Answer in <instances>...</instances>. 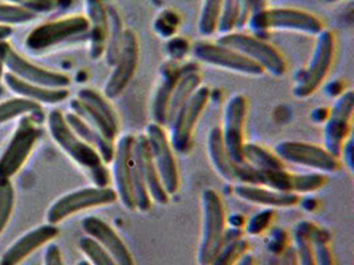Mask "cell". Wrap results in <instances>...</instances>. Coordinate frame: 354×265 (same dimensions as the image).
Returning <instances> with one entry per match:
<instances>
[{"label": "cell", "mask_w": 354, "mask_h": 265, "mask_svg": "<svg viewBox=\"0 0 354 265\" xmlns=\"http://www.w3.org/2000/svg\"><path fill=\"white\" fill-rule=\"evenodd\" d=\"M248 115V99L243 95H235L227 101L223 113V126L221 128L225 150L230 158L242 165L243 148L245 144L244 128Z\"/></svg>", "instance_id": "e0dca14e"}, {"label": "cell", "mask_w": 354, "mask_h": 265, "mask_svg": "<svg viewBox=\"0 0 354 265\" xmlns=\"http://www.w3.org/2000/svg\"><path fill=\"white\" fill-rule=\"evenodd\" d=\"M201 84H202V76L199 72V66L196 63H193L190 69L180 77V80L178 81L177 86L173 92V96H171L170 104H169V109H167L166 126L170 125V122L177 115L178 110L185 105V102L187 99L193 96L194 93L196 92V89L202 86Z\"/></svg>", "instance_id": "83f0119b"}, {"label": "cell", "mask_w": 354, "mask_h": 265, "mask_svg": "<svg viewBox=\"0 0 354 265\" xmlns=\"http://www.w3.org/2000/svg\"><path fill=\"white\" fill-rule=\"evenodd\" d=\"M7 88L14 92L17 97L30 99L36 104H46V105H56L60 104L69 97L68 89H52V88H44L40 85L27 83L17 76L8 73H4L3 77Z\"/></svg>", "instance_id": "d4e9b609"}, {"label": "cell", "mask_w": 354, "mask_h": 265, "mask_svg": "<svg viewBox=\"0 0 354 265\" xmlns=\"http://www.w3.org/2000/svg\"><path fill=\"white\" fill-rule=\"evenodd\" d=\"M72 113L80 117L109 141L115 142L120 132V117L102 93L92 88H82L69 104Z\"/></svg>", "instance_id": "5b68a950"}, {"label": "cell", "mask_w": 354, "mask_h": 265, "mask_svg": "<svg viewBox=\"0 0 354 265\" xmlns=\"http://www.w3.org/2000/svg\"><path fill=\"white\" fill-rule=\"evenodd\" d=\"M89 23L86 17L72 15L43 23L33 28L26 39V47L32 52L55 48L63 43L88 37Z\"/></svg>", "instance_id": "ba28073f"}, {"label": "cell", "mask_w": 354, "mask_h": 265, "mask_svg": "<svg viewBox=\"0 0 354 265\" xmlns=\"http://www.w3.org/2000/svg\"><path fill=\"white\" fill-rule=\"evenodd\" d=\"M243 0H223L222 1V10L221 17L218 21L216 32L225 33L232 32L236 28L238 17L242 8Z\"/></svg>", "instance_id": "f35d334b"}, {"label": "cell", "mask_w": 354, "mask_h": 265, "mask_svg": "<svg viewBox=\"0 0 354 265\" xmlns=\"http://www.w3.org/2000/svg\"><path fill=\"white\" fill-rule=\"evenodd\" d=\"M336 57V36L329 30L317 35L316 46L308 66L295 75L292 93L296 99H308L325 81Z\"/></svg>", "instance_id": "277c9868"}, {"label": "cell", "mask_w": 354, "mask_h": 265, "mask_svg": "<svg viewBox=\"0 0 354 265\" xmlns=\"http://www.w3.org/2000/svg\"><path fill=\"white\" fill-rule=\"evenodd\" d=\"M4 63H3V59H1V56H0V83H1V80H3V77H4Z\"/></svg>", "instance_id": "816d5d0a"}, {"label": "cell", "mask_w": 354, "mask_h": 265, "mask_svg": "<svg viewBox=\"0 0 354 265\" xmlns=\"http://www.w3.org/2000/svg\"><path fill=\"white\" fill-rule=\"evenodd\" d=\"M136 135L125 134L118 138L113 157V179L114 190L122 206L129 210H136V202L131 187V173H133V146Z\"/></svg>", "instance_id": "ac0fdd59"}, {"label": "cell", "mask_w": 354, "mask_h": 265, "mask_svg": "<svg viewBox=\"0 0 354 265\" xmlns=\"http://www.w3.org/2000/svg\"><path fill=\"white\" fill-rule=\"evenodd\" d=\"M209 95L211 90L207 86L198 88L167 126L170 130L169 141L178 154H189L193 149L194 130L209 104Z\"/></svg>", "instance_id": "30bf717a"}, {"label": "cell", "mask_w": 354, "mask_h": 265, "mask_svg": "<svg viewBox=\"0 0 354 265\" xmlns=\"http://www.w3.org/2000/svg\"><path fill=\"white\" fill-rule=\"evenodd\" d=\"M0 56L10 73L27 83L52 89H68L71 85L68 75L33 64L19 55L7 40L0 41Z\"/></svg>", "instance_id": "4fadbf2b"}, {"label": "cell", "mask_w": 354, "mask_h": 265, "mask_svg": "<svg viewBox=\"0 0 354 265\" xmlns=\"http://www.w3.org/2000/svg\"><path fill=\"white\" fill-rule=\"evenodd\" d=\"M14 33L12 27H7V26H0V41H6L11 35Z\"/></svg>", "instance_id": "681fc988"}, {"label": "cell", "mask_w": 354, "mask_h": 265, "mask_svg": "<svg viewBox=\"0 0 354 265\" xmlns=\"http://www.w3.org/2000/svg\"><path fill=\"white\" fill-rule=\"evenodd\" d=\"M177 26V15L174 12H171V11H166V12H163L161 17L156 20L154 30L157 31L158 35H161L162 37L167 39V37H171V35L176 32Z\"/></svg>", "instance_id": "7bdbcfd3"}, {"label": "cell", "mask_w": 354, "mask_h": 265, "mask_svg": "<svg viewBox=\"0 0 354 265\" xmlns=\"http://www.w3.org/2000/svg\"><path fill=\"white\" fill-rule=\"evenodd\" d=\"M7 3L15 4L19 7H23L28 11H32L33 14H48L55 10H57L56 0H6Z\"/></svg>", "instance_id": "b9f144b4"}, {"label": "cell", "mask_w": 354, "mask_h": 265, "mask_svg": "<svg viewBox=\"0 0 354 265\" xmlns=\"http://www.w3.org/2000/svg\"><path fill=\"white\" fill-rule=\"evenodd\" d=\"M274 154L290 165L303 166L322 174L337 173L341 161L324 146L301 141H283L274 148Z\"/></svg>", "instance_id": "7c38bea8"}, {"label": "cell", "mask_w": 354, "mask_h": 265, "mask_svg": "<svg viewBox=\"0 0 354 265\" xmlns=\"http://www.w3.org/2000/svg\"><path fill=\"white\" fill-rule=\"evenodd\" d=\"M234 193L238 198L247 203L268 208H288L300 203V197L295 193L274 191L263 186L236 183Z\"/></svg>", "instance_id": "cb8c5ba5"}, {"label": "cell", "mask_w": 354, "mask_h": 265, "mask_svg": "<svg viewBox=\"0 0 354 265\" xmlns=\"http://www.w3.org/2000/svg\"><path fill=\"white\" fill-rule=\"evenodd\" d=\"M57 3V8L60 10H68L72 7V4L75 3V0H56Z\"/></svg>", "instance_id": "f907efd6"}, {"label": "cell", "mask_w": 354, "mask_h": 265, "mask_svg": "<svg viewBox=\"0 0 354 265\" xmlns=\"http://www.w3.org/2000/svg\"><path fill=\"white\" fill-rule=\"evenodd\" d=\"M15 208V190L10 179H0V235L7 228Z\"/></svg>", "instance_id": "d590c367"}, {"label": "cell", "mask_w": 354, "mask_h": 265, "mask_svg": "<svg viewBox=\"0 0 354 265\" xmlns=\"http://www.w3.org/2000/svg\"><path fill=\"white\" fill-rule=\"evenodd\" d=\"M140 61V44L137 35L125 30L117 60L113 66L112 75L104 86V96L108 99L120 97L133 80Z\"/></svg>", "instance_id": "2e32d148"}, {"label": "cell", "mask_w": 354, "mask_h": 265, "mask_svg": "<svg viewBox=\"0 0 354 265\" xmlns=\"http://www.w3.org/2000/svg\"><path fill=\"white\" fill-rule=\"evenodd\" d=\"M64 117L69 128L76 132L85 144H88L89 146L96 150L105 165L112 164L114 149H115L114 142L105 138L101 132L96 130L95 128H92L88 122L81 119L80 117L76 116L75 113L69 112L64 115Z\"/></svg>", "instance_id": "484cf974"}, {"label": "cell", "mask_w": 354, "mask_h": 265, "mask_svg": "<svg viewBox=\"0 0 354 265\" xmlns=\"http://www.w3.org/2000/svg\"><path fill=\"white\" fill-rule=\"evenodd\" d=\"M108 17H109V33H108V40H106V48H105V57H106V64L109 66H114L117 56L120 53L121 43H122V36H124V24L120 12L113 7H108Z\"/></svg>", "instance_id": "1f68e13d"}, {"label": "cell", "mask_w": 354, "mask_h": 265, "mask_svg": "<svg viewBox=\"0 0 354 265\" xmlns=\"http://www.w3.org/2000/svg\"><path fill=\"white\" fill-rule=\"evenodd\" d=\"M24 116L33 117L39 124H41L46 118L41 105L30 99L17 97L0 102V125Z\"/></svg>", "instance_id": "f1b7e54d"}, {"label": "cell", "mask_w": 354, "mask_h": 265, "mask_svg": "<svg viewBox=\"0 0 354 265\" xmlns=\"http://www.w3.org/2000/svg\"><path fill=\"white\" fill-rule=\"evenodd\" d=\"M274 208H266V210H261L259 211L258 214L252 216L247 224H245V232L248 235H260L263 232L267 231L272 222L274 220Z\"/></svg>", "instance_id": "60d3db41"}, {"label": "cell", "mask_w": 354, "mask_h": 265, "mask_svg": "<svg viewBox=\"0 0 354 265\" xmlns=\"http://www.w3.org/2000/svg\"><path fill=\"white\" fill-rule=\"evenodd\" d=\"M59 236V228L53 224H43L24 233L17 242L10 246L0 257V265L21 264L33 252L46 247Z\"/></svg>", "instance_id": "44dd1931"}, {"label": "cell", "mask_w": 354, "mask_h": 265, "mask_svg": "<svg viewBox=\"0 0 354 265\" xmlns=\"http://www.w3.org/2000/svg\"><path fill=\"white\" fill-rule=\"evenodd\" d=\"M207 154L214 170L219 174L225 182H236V168L239 164H235L225 148L222 132L219 126H214L207 137Z\"/></svg>", "instance_id": "4316f807"}, {"label": "cell", "mask_w": 354, "mask_h": 265, "mask_svg": "<svg viewBox=\"0 0 354 265\" xmlns=\"http://www.w3.org/2000/svg\"><path fill=\"white\" fill-rule=\"evenodd\" d=\"M48 130L56 145L76 164L84 168L92 182L98 187H106L111 183V173L100 154L85 144L65 121L62 110H52L47 117Z\"/></svg>", "instance_id": "6da1fadb"}, {"label": "cell", "mask_w": 354, "mask_h": 265, "mask_svg": "<svg viewBox=\"0 0 354 265\" xmlns=\"http://www.w3.org/2000/svg\"><path fill=\"white\" fill-rule=\"evenodd\" d=\"M193 66V61L180 64L176 60H169L163 63L160 69V81L156 88L154 96L151 99V117L153 122L166 126L167 122V109L173 92L177 86L180 77Z\"/></svg>", "instance_id": "d6986e66"}, {"label": "cell", "mask_w": 354, "mask_h": 265, "mask_svg": "<svg viewBox=\"0 0 354 265\" xmlns=\"http://www.w3.org/2000/svg\"><path fill=\"white\" fill-rule=\"evenodd\" d=\"M144 134L150 149L153 164L160 174L162 184L169 197H173L179 190L180 177L177 158L174 154L176 151L169 141V135L165 132V128L156 122H150L146 126Z\"/></svg>", "instance_id": "8fae6325"}, {"label": "cell", "mask_w": 354, "mask_h": 265, "mask_svg": "<svg viewBox=\"0 0 354 265\" xmlns=\"http://www.w3.org/2000/svg\"><path fill=\"white\" fill-rule=\"evenodd\" d=\"M250 249V243L244 239H236L223 246L219 251L216 257L209 263V265H235L244 253Z\"/></svg>", "instance_id": "8d00e7d4"}, {"label": "cell", "mask_w": 354, "mask_h": 265, "mask_svg": "<svg viewBox=\"0 0 354 265\" xmlns=\"http://www.w3.org/2000/svg\"><path fill=\"white\" fill-rule=\"evenodd\" d=\"M41 134L40 124L33 117H21L17 130L0 155V179L11 181L17 175L32 154Z\"/></svg>", "instance_id": "52a82bcc"}, {"label": "cell", "mask_w": 354, "mask_h": 265, "mask_svg": "<svg viewBox=\"0 0 354 265\" xmlns=\"http://www.w3.org/2000/svg\"><path fill=\"white\" fill-rule=\"evenodd\" d=\"M235 265H255V257L247 252L243 255L242 257L239 259V262Z\"/></svg>", "instance_id": "c3c4849f"}, {"label": "cell", "mask_w": 354, "mask_h": 265, "mask_svg": "<svg viewBox=\"0 0 354 265\" xmlns=\"http://www.w3.org/2000/svg\"><path fill=\"white\" fill-rule=\"evenodd\" d=\"M76 265H91L89 264V263H88V262H86V260H81V262H79V263H77V264Z\"/></svg>", "instance_id": "f5cc1de1"}, {"label": "cell", "mask_w": 354, "mask_h": 265, "mask_svg": "<svg viewBox=\"0 0 354 265\" xmlns=\"http://www.w3.org/2000/svg\"><path fill=\"white\" fill-rule=\"evenodd\" d=\"M326 3H337V1H339V0H325Z\"/></svg>", "instance_id": "db71d44e"}, {"label": "cell", "mask_w": 354, "mask_h": 265, "mask_svg": "<svg viewBox=\"0 0 354 265\" xmlns=\"http://www.w3.org/2000/svg\"><path fill=\"white\" fill-rule=\"evenodd\" d=\"M44 265H65L63 253L57 244L50 243L44 252Z\"/></svg>", "instance_id": "f6af8a7d"}, {"label": "cell", "mask_w": 354, "mask_h": 265, "mask_svg": "<svg viewBox=\"0 0 354 265\" xmlns=\"http://www.w3.org/2000/svg\"><path fill=\"white\" fill-rule=\"evenodd\" d=\"M79 248L91 265H117L112 256L91 236H82Z\"/></svg>", "instance_id": "e575fe53"}, {"label": "cell", "mask_w": 354, "mask_h": 265, "mask_svg": "<svg viewBox=\"0 0 354 265\" xmlns=\"http://www.w3.org/2000/svg\"><path fill=\"white\" fill-rule=\"evenodd\" d=\"M81 227L86 236L95 239L112 256L117 265H136L125 242L105 220L98 216H88L82 219Z\"/></svg>", "instance_id": "ffe728a7"}, {"label": "cell", "mask_w": 354, "mask_h": 265, "mask_svg": "<svg viewBox=\"0 0 354 265\" xmlns=\"http://www.w3.org/2000/svg\"><path fill=\"white\" fill-rule=\"evenodd\" d=\"M223 0H202L201 15L198 20V32L203 37H209L216 32Z\"/></svg>", "instance_id": "836d02e7"}, {"label": "cell", "mask_w": 354, "mask_h": 265, "mask_svg": "<svg viewBox=\"0 0 354 265\" xmlns=\"http://www.w3.org/2000/svg\"><path fill=\"white\" fill-rule=\"evenodd\" d=\"M118 200L115 190L106 187H84L80 190H75L68 193L62 198L57 199L47 213V223L57 226L65 219L76 215L81 211H86L91 208L109 206Z\"/></svg>", "instance_id": "9c48e42d"}, {"label": "cell", "mask_w": 354, "mask_h": 265, "mask_svg": "<svg viewBox=\"0 0 354 265\" xmlns=\"http://www.w3.org/2000/svg\"><path fill=\"white\" fill-rule=\"evenodd\" d=\"M189 48H190V47H189V43H187L185 39H182V37H174V39H171V40L169 41V44H167V50H169V53H170V56H171L170 60L179 61V60L187 53Z\"/></svg>", "instance_id": "ee69618b"}, {"label": "cell", "mask_w": 354, "mask_h": 265, "mask_svg": "<svg viewBox=\"0 0 354 265\" xmlns=\"http://www.w3.org/2000/svg\"><path fill=\"white\" fill-rule=\"evenodd\" d=\"M243 159L257 170H281L287 168L286 164L272 151L254 142H245L243 148Z\"/></svg>", "instance_id": "f546056e"}, {"label": "cell", "mask_w": 354, "mask_h": 265, "mask_svg": "<svg viewBox=\"0 0 354 265\" xmlns=\"http://www.w3.org/2000/svg\"><path fill=\"white\" fill-rule=\"evenodd\" d=\"M326 183V177L322 173L310 174H293L292 177V193L309 194L320 190Z\"/></svg>", "instance_id": "ab89813d"}, {"label": "cell", "mask_w": 354, "mask_h": 265, "mask_svg": "<svg viewBox=\"0 0 354 265\" xmlns=\"http://www.w3.org/2000/svg\"><path fill=\"white\" fill-rule=\"evenodd\" d=\"M248 28L254 36L266 39L271 31H292L317 36L324 30L322 20L316 15L296 8H266L248 19Z\"/></svg>", "instance_id": "7a4b0ae2"}, {"label": "cell", "mask_w": 354, "mask_h": 265, "mask_svg": "<svg viewBox=\"0 0 354 265\" xmlns=\"http://www.w3.org/2000/svg\"><path fill=\"white\" fill-rule=\"evenodd\" d=\"M37 17L32 11L19 7L11 3H0V26H17L27 24Z\"/></svg>", "instance_id": "74e56055"}, {"label": "cell", "mask_w": 354, "mask_h": 265, "mask_svg": "<svg viewBox=\"0 0 354 265\" xmlns=\"http://www.w3.org/2000/svg\"><path fill=\"white\" fill-rule=\"evenodd\" d=\"M279 265H299L293 247H288L283 251Z\"/></svg>", "instance_id": "7dc6e473"}, {"label": "cell", "mask_w": 354, "mask_h": 265, "mask_svg": "<svg viewBox=\"0 0 354 265\" xmlns=\"http://www.w3.org/2000/svg\"><path fill=\"white\" fill-rule=\"evenodd\" d=\"M216 43L238 50L274 77H283L288 70V64L283 53L266 39L247 33L230 32L218 37Z\"/></svg>", "instance_id": "8992f818"}, {"label": "cell", "mask_w": 354, "mask_h": 265, "mask_svg": "<svg viewBox=\"0 0 354 265\" xmlns=\"http://www.w3.org/2000/svg\"><path fill=\"white\" fill-rule=\"evenodd\" d=\"M201 203L202 232L196 260L199 265H209L223 248L227 217L223 200L214 188L203 190Z\"/></svg>", "instance_id": "3957f363"}, {"label": "cell", "mask_w": 354, "mask_h": 265, "mask_svg": "<svg viewBox=\"0 0 354 265\" xmlns=\"http://www.w3.org/2000/svg\"><path fill=\"white\" fill-rule=\"evenodd\" d=\"M86 19L89 23V55L93 60L100 59L106 48V40L109 33V17L108 7L102 0H85Z\"/></svg>", "instance_id": "603a6c76"}, {"label": "cell", "mask_w": 354, "mask_h": 265, "mask_svg": "<svg viewBox=\"0 0 354 265\" xmlns=\"http://www.w3.org/2000/svg\"><path fill=\"white\" fill-rule=\"evenodd\" d=\"M312 247L316 265H335L333 252L330 249V233L326 228L313 224L312 232Z\"/></svg>", "instance_id": "d6a6232c"}, {"label": "cell", "mask_w": 354, "mask_h": 265, "mask_svg": "<svg viewBox=\"0 0 354 265\" xmlns=\"http://www.w3.org/2000/svg\"><path fill=\"white\" fill-rule=\"evenodd\" d=\"M192 52L196 60L207 66L221 68L244 76H261L264 73V69L257 63H254L238 50L225 47L216 41H196Z\"/></svg>", "instance_id": "9a60e30c"}, {"label": "cell", "mask_w": 354, "mask_h": 265, "mask_svg": "<svg viewBox=\"0 0 354 265\" xmlns=\"http://www.w3.org/2000/svg\"><path fill=\"white\" fill-rule=\"evenodd\" d=\"M133 157H134L136 165L141 173V177L145 182L146 188H147V193H149V197L151 199V202L157 203L160 206L167 204L170 197L166 193V190L162 184L160 174L153 164L145 134L136 135L134 146H133Z\"/></svg>", "instance_id": "7402d4cb"}, {"label": "cell", "mask_w": 354, "mask_h": 265, "mask_svg": "<svg viewBox=\"0 0 354 265\" xmlns=\"http://www.w3.org/2000/svg\"><path fill=\"white\" fill-rule=\"evenodd\" d=\"M341 157L344 158V162H345V165L348 167V170L351 171V173H353V139L352 138H349L346 142H345V145H344V148H342V151H341ZM339 157V158H341Z\"/></svg>", "instance_id": "bcb514c9"}, {"label": "cell", "mask_w": 354, "mask_h": 265, "mask_svg": "<svg viewBox=\"0 0 354 265\" xmlns=\"http://www.w3.org/2000/svg\"><path fill=\"white\" fill-rule=\"evenodd\" d=\"M353 116V90H346L336 99L325 119L324 128V148L337 158L341 157L342 148L349 139Z\"/></svg>", "instance_id": "5bb4252c"}, {"label": "cell", "mask_w": 354, "mask_h": 265, "mask_svg": "<svg viewBox=\"0 0 354 265\" xmlns=\"http://www.w3.org/2000/svg\"><path fill=\"white\" fill-rule=\"evenodd\" d=\"M315 223L310 222H300L293 231V242H295V252L299 265H316L310 232Z\"/></svg>", "instance_id": "4dcf8cb0"}]
</instances>
